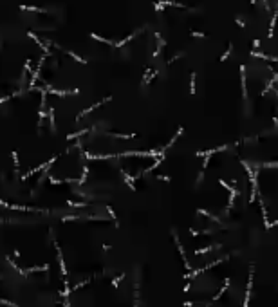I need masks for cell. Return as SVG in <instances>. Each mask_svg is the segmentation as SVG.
Instances as JSON below:
<instances>
[{
    "label": "cell",
    "mask_w": 278,
    "mask_h": 307,
    "mask_svg": "<svg viewBox=\"0 0 278 307\" xmlns=\"http://www.w3.org/2000/svg\"><path fill=\"white\" fill-rule=\"evenodd\" d=\"M123 278H125V275H121V277L114 278V280H112V285H114V287H117V285H119V282H121V280H123Z\"/></svg>",
    "instance_id": "6da1fadb"
}]
</instances>
